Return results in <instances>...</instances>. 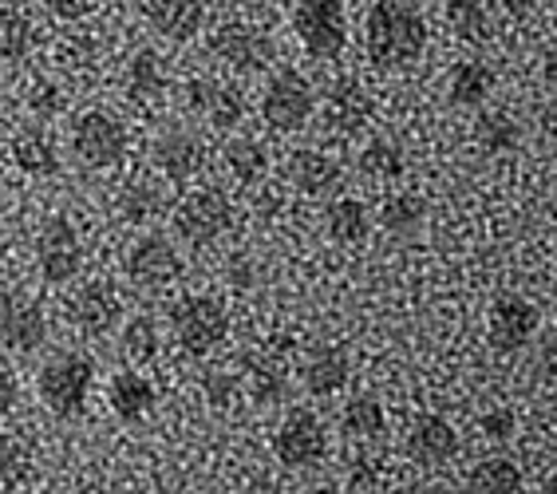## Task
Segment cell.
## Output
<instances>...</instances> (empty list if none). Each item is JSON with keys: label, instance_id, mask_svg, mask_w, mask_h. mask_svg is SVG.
Returning <instances> with one entry per match:
<instances>
[{"label": "cell", "instance_id": "cell-45", "mask_svg": "<svg viewBox=\"0 0 557 494\" xmlns=\"http://www.w3.org/2000/svg\"><path fill=\"white\" fill-rule=\"evenodd\" d=\"M503 4L515 12V16H530V12L537 9V0H503Z\"/></svg>", "mask_w": 557, "mask_h": 494}, {"label": "cell", "instance_id": "cell-33", "mask_svg": "<svg viewBox=\"0 0 557 494\" xmlns=\"http://www.w3.org/2000/svg\"><path fill=\"white\" fill-rule=\"evenodd\" d=\"M225 166H230V174H234L242 186H253V183H261V178H265L269 159H265V151H261V143L237 139V143H230V147H225Z\"/></svg>", "mask_w": 557, "mask_h": 494}, {"label": "cell", "instance_id": "cell-21", "mask_svg": "<svg viewBox=\"0 0 557 494\" xmlns=\"http://www.w3.org/2000/svg\"><path fill=\"white\" fill-rule=\"evenodd\" d=\"M166 87H171L166 64H162V55L154 48H143V52L131 55L127 76H123V91H127L131 103H139V108L143 103H159L166 96Z\"/></svg>", "mask_w": 557, "mask_h": 494}, {"label": "cell", "instance_id": "cell-7", "mask_svg": "<svg viewBox=\"0 0 557 494\" xmlns=\"http://www.w3.org/2000/svg\"><path fill=\"white\" fill-rule=\"evenodd\" d=\"M273 452H277L281 467H289V471H309V467L324 462V455H329V431H324V423L312 416V411H293V416L277 428Z\"/></svg>", "mask_w": 557, "mask_h": 494}, {"label": "cell", "instance_id": "cell-10", "mask_svg": "<svg viewBox=\"0 0 557 494\" xmlns=\"http://www.w3.org/2000/svg\"><path fill=\"white\" fill-rule=\"evenodd\" d=\"M48 341L44 309L24 293L0 289V348L4 353H36Z\"/></svg>", "mask_w": 557, "mask_h": 494}, {"label": "cell", "instance_id": "cell-12", "mask_svg": "<svg viewBox=\"0 0 557 494\" xmlns=\"http://www.w3.org/2000/svg\"><path fill=\"white\" fill-rule=\"evenodd\" d=\"M127 277L139 289H166V285H174V281L183 277V258H178V249L162 234H147L131 246Z\"/></svg>", "mask_w": 557, "mask_h": 494}, {"label": "cell", "instance_id": "cell-30", "mask_svg": "<svg viewBox=\"0 0 557 494\" xmlns=\"http://www.w3.org/2000/svg\"><path fill=\"white\" fill-rule=\"evenodd\" d=\"M329 234H333V242H341V246L364 242V234H368L364 202H360V198H341V202L329 206Z\"/></svg>", "mask_w": 557, "mask_h": 494}, {"label": "cell", "instance_id": "cell-16", "mask_svg": "<svg viewBox=\"0 0 557 494\" xmlns=\"http://www.w3.org/2000/svg\"><path fill=\"white\" fill-rule=\"evenodd\" d=\"M375 103L356 79H336L324 96V127L336 135H356L372 119Z\"/></svg>", "mask_w": 557, "mask_h": 494}, {"label": "cell", "instance_id": "cell-15", "mask_svg": "<svg viewBox=\"0 0 557 494\" xmlns=\"http://www.w3.org/2000/svg\"><path fill=\"white\" fill-rule=\"evenodd\" d=\"M119 317H123V305H119L115 289H111L108 281H91V285H84L67 301V321H72V329H79L87 336L111 333V324Z\"/></svg>", "mask_w": 557, "mask_h": 494}, {"label": "cell", "instance_id": "cell-36", "mask_svg": "<svg viewBox=\"0 0 557 494\" xmlns=\"http://www.w3.org/2000/svg\"><path fill=\"white\" fill-rule=\"evenodd\" d=\"M360 171L372 178H399L404 174V151L392 139H372L360 155Z\"/></svg>", "mask_w": 557, "mask_h": 494}, {"label": "cell", "instance_id": "cell-27", "mask_svg": "<svg viewBox=\"0 0 557 494\" xmlns=\"http://www.w3.org/2000/svg\"><path fill=\"white\" fill-rule=\"evenodd\" d=\"M467 486H471V491H491V494H518L525 486V479L515 462L494 455V459L474 462L471 474H467Z\"/></svg>", "mask_w": 557, "mask_h": 494}, {"label": "cell", "instance_id": "cell-43", "mask_svg": "<svg viewBox=\"0 0 557 494\" xmlns=\"http://www.w3.org/2000/svg\"><path fill=\"white\" fill-rule=\"evenodd\" d=\"M44 4L55 21H84L87 12L96 9V0H44Z\"/></svg>", "mask_w": 557, "mask_h": 494}, {"label": "cell", "instance_id": "cell-35", "mask_svg": "<svg viewBox=\"0 0 557 494\" xmlns=\"http://www.w3.org/2000/svg\"><path fill=\"white\" fill-rule=\"evenodd\" d=\"M123 356L135 360V365H150L159 356V329H154L150 317H135L123 329Z\"/></svg>", "mask_w": 557, "mask_h": 494}, {"label": "cell", "instance_id": "cell-25", "mask_svg": "<svg viewBox=\"0 0 557 494\" xmlns=\"http://www.w3.org/2000/svg\"><path fill=\"white\" fill-rule=\"evenodd\" d=\"M12 159L24 174L33 178H48V174L60 171V155H55V143L44 135V131H24L16 147H12Z\"/></svg>", "mask_w": 557, "mask_h": 494}, {"label": "cell", "instance_id": "cell-2", "mask_svg": "<svg viewBox=\"0 0 557 494\" xmlns=\"http://www.w3.org/2000/svg\"><path fill=\"white\" fill-rule=\"evenodd\" d=\"M91 384H96V365L84 353H60L40 368V399L60 419H75L84 411Z\"/></svg>", "mask_w": 557, "mask_h": 494}, {"label": "cell", "instance_id": "cell-40", "mask_svg": "<svg viewBox=\"0 0 557 494\" xmlns=\"http://www.w3.org/2000/svg\"><path fill=\"white\" fill-rule=\"evenodd\" d=\"M479 428H483L486 440L506 443L510 435H515V416H510L506 408H494V411H486V416L479 419Z\"/></svg>", "mask_w": 557, "mask_h": 494}, {"label": "cell", "instance_id": "cell-41", "mask_svg": "<svg viewBox=\"0 0 557 494\" xmlns=\"http://www.w3.org/2000/svg\"><path fill=\"white\" fill-rule=\"evenodd\" d=\"M28 103H33L36 115H55L60 111V87L55 84H44V79H36L33 96H28Z\"/></svg>", "mask_w": 557, "mask_h": 494}, {"label": "cell", "instance_id": "cell-8", "mask_svg": "<svg viewBox=\"0 0 557 494\" xmlns=\"http://www.w3.org/2000/svg\"><path fill=\"white\" fill-rule=\"evenodd\" d=\"M75 155L87 162V166H115L127 155V127L111 119L108 111H87V115L75 119V135H72Z\"/></svg>", "mask_w": 557, "mask_h": 494}, {"label": "cell", "instance_id": "cell-42", "mask_svg": "<svg viewBox=\"0 0 557 494\" xmlns=\"http://www.w3.org/2000/svg\"><path fill=\"white\" fill-rule=\"evenodd\" d=\"M384 486V474L375 462H356L352 474H348V491H380Z\"/></svg>", "mask_w": 557, "mask_h": 494}, {"label": "cell", "instance_id": "cell-19", "mask_svg": "<svg viewBox=\"0 0 557 494\" xmlns=\"http://www.w3.org/2000/svg\"><path fill=\"white\" fill-rule=\"evenodd\" d=\"M147 16H150V24H154V33H162L174 44H186L202 33L206 4L202 0H150Z\"/></svg>", "mask_w": 557, "mask_h": 494}, {"label": "cell", "instance_id": "cell-44", "mask_svg": "<svg viewBox=\"0 0 557 494\" xmlns=\"http://www.w3.org/2000/svg\"><path fill=\"white\" fill-rule=\"evenodd\" d=\"M12 408H16V376L0 368V416H9Z\"/></svg>", "mask_w": 557, "mask_h": 494}, {"label": "cell", "instance_id": "cell-9", "mask_svg": "<svg viewBox=\"0 0 557 494\" xmlns=\"http://www.w3.org/2000/svg\"><path fill=\"white\" fill-rule=\"evenodd\" d=\"M36 261H40V277L48 285H64V281H72L79 273L84 246H79V234H75L64 214L44 222L40 237H36Z\"/></svg>", "mask_w": 557, "mask_h": 494}, {"label": "cell", "instance_id": "cell-46", "mask_svg": "<svg viewBox=\"0 0 557 494\" xmlns=\"http://www.w3.org/2000/svg\"><path fill=\"white\" fill-rule=\"evenodd\" d=\"M0 103H4V96H0Z\"/></svg>", "mask_w": 557, "mask_h": 494}, {"label": "cell", "instance_id": "cell-3", "mask_svg": "<svg viewBox=\"0 0 557 494\" xmlns=\"http://www.w3.org/2000/svg\"><path fill=\"white\" fill-rule=\"evenodd\" d=\"M293 28L312 60H336L348 44L344 0H300L293 12Z\"/></svg>", "mask_w": 557, "mask_h": 494}, {"label": "cell", "instance_id": "cell-29", "mask_svg": "<svg viewBox=\"0 0 557 494\" xmlns=\"http://www.w3.org/2000/svg\"><path fill=\"white\" fill-rule=\"evenodd\" d=\"M380 222L392 234H416L423 222H428V202L419 194H392L380 206Z\"/></svg>", "mask_w": 557, "mask_h": 494}, {"label": "cell", "instance_id": "cell-23", "mask_svg": "<svg viewBox=\"0 0 557 494\" xmlns=\"http://www.w3.org/2000/svg\"><path fill=\"white\" fill-rule=\"evenodd\" d=\"M108 404L119 419H127V423H139L154 411V387L150 380H143L139 372H119L108 387Z\"/></svg>", "mask_w": 557, "mask_h": 494}, {"label": "cell", "instance_id": "cell-32", "mask_svg": "<svg viewBox=\"0 0 557 494\" xmlns=\"http://www.w3.org/2000/svg\"><path fill=\"white\" fill-rule=\"evenodd\" d=\"M344 431L352 435V440H380L387 428L384 408H380V399L375 396H356L348 408H344Z\"/></svg>", "mask_w": 557, "mask_h": 494}, {"label": "cell", "instance_id": "cell-24", "mask_svg": "<svg viewBox=\"0 0 557 494\" xmlns=\"http://www.w3.org/2000/svg\"><path fill=\"white\" fill-rule=\"evenodd\" d=\"M494 72L486 64H479V60H471V64H455L450 67V87L447 96L455 108H479V103H486L494 91Z\"/></svg>", "mask_w": 557, "mask_h": 494}, {"label": "cell", "instance_id": "cell-34", "mask_svg": "<svg viewBox=\"0 0 557 494\" xmlns=\"http://www.w3.org/2000/svg\"><path fill=\"white\" fill-rule=\"evenodd\" d=\"M33 479V455L21 440L12 435H0V486L12 491V486H28Z\"/></svg>", "mask_w": 557, "mask_h": 494}, {"label": "cell", "instance_id": "cell-28", "mask_svg": "<svg viewBox=\"0 0 557 494\" xmlns=\"http://www.w3.org/2000/svg\"><path fill=\"white\" fill-rule=\"evenodd\" d=\"M33 44H36V24L28 21V12L4 4L0 9V55L16 64V60H24V55L33 52Z\"/></svg>", "mask_w": 557, "mask_h": 494}, {"label": "cell", "instance_id": "cell-1", "mask_svg": "<svg viewBox=\"0 0 557 494\" xmlns=\"http://www.w3.org/2000/svg\"><path fill=\"white\" fill-rule=\"evenodd\" d=\"M368 60L380 72L416 64L428 52V21L411 9L408 0H375L364 24Z\"/></svg>", "mask_w": 557, "mask_h": 494}, {"label": "cell", "instance_id": "cell-18", "mask_svg": "<svg viewBox=\"0 0 557 494\" xmlns=\"http://www.w3.org/2000/svg\"><path fill=\"white\" fill-rule=\"evenodd\" d=\"M154 162L162 166L166 178L186 183V178H194V174L206 166V147L190 131H166V135L154 143Z\"/></svg>", "mask_w": 557, "mask_h": 494}, {"label": "cell", "instance_id": "cell-11", "mask_svg": "<svg viewBox=\"0 0 557 494\" xmlns=\"http://www.w3.org/2000/svg\"><path fill=\"white\" fill-rule=\"evenodd\" d=\"M210 52H214L222 64L237 67V72H261V67L273 64L277 48H273V40H269L261 28H253V24L230 21L210 36Z\"/></svg>", "mask_w": 557, "mask_h": 494}, {"label": "cell", "instance_id": "cell-37", "mask_svg": "<svg viewBox=\"0 0 557 494\" xmlns=\"http://www.w3.org/2000/svg\"><path fill=\"white\" fill-rule=\"evenodd\" d=\"M119 210H123V218L127 222H150V218L159 214L162 210V194L154 190V186H147V183H135V186H127L123 190V198H119Z\"/></svg>", "mask_w": 557, "mask_h": 494}, {"label": "cell", "instance_id": "cell-26", "mask_svg": "<svg viewBox=\"0 0 557 494\" xmlns=\"http://www.w3.org/2000/svg\"><path fill=\"white\" fill-rule=\"evenodd\" d=\"M447 28L462 44H486L494 36V24L486 16L483 0H450L447 4Z\"/></svg>", "mask_w": 557, "mask_h": 494}, {"label": "cell", "instance_id": "cell-20", "mask_svg": "<svg viewBox=\"0 0 557 494\" xmlns=\"http://www.w3.org/2000/svg\"><path fill=\"white\" fill-rule=\"evenodd\" d=\"M352 376V365H348V353L344 348H333V344H324V348H312L305 368H300V380H305V392L312 396H333L348 384Z\"/></svg>", "mask_w": 557, "mask_h": 494}, {"label": "cell", "instance_id": "cell-39", "mask_svg": "<svg viewBox=\"0 0 557 494\" xmlns=\"http://www.w3.org/2000/svg\"><path fill=\"white\" fill-rule=\"evenodd\" d=\"M206 399L214 404L218 411H225L237 399V376H225V372H210L206 376Z\"/></svg>", "mask_w": 557, "mask_h": 494}, {"label": "cell", "instance_id": "cell-38", "mask_svg": "<svg viewBox=\"0 0 557 494\" xmlns=\"http://www.w3.org/2000/svg\"><path fill=\"white\" fill-rule=\"evenodd\" d=\"M249 396L258 408H273L285 399V376L273 365H249Z\"/></svg>", "mask_w": 557, "mask_h": 494}, {"label": "cell", "instance_id": "cell-5", "mask_svg": "<svg viewBox=\"0 0 557 494\" xmlns=\"http://www.w3.org/2000/svg\"><path fill=\"white\" fill-rule=\"evenodd\" d=\"M234 222V206L222 190H190L174 210V230L190 246H210L230 230Z\"/></svg>", "mask_w": 557, "mask_h": 494}, {"label": "cell", "instance_id": "cell-13", "mask_svg": "<svg viewBox=\"0 0 557 494\" xmlns=\"http://www.w3.org/2000/svg\"><path fill=\"white\" fill-rule=\"evenodd\" d=\"M537 333V305L525 301V297H515V293H503L498 301L491 305V348L498 353H518L530 336Z\"/></svg>", "mask_w": 557, "mask_h": 494}, {"label": "cell", "instance_id": "cell-17", "mask_svg": "<svg viewBox=\"0 0 557 494\" xmlns=\"http://www.w3.org/2000/svg\"><path fill=\"white\" fill-rule=\"evenodd\" d=\"M408 455L419 467H447L459 455V431L443 416H423L408 435Z\"/></svg>", "mask_w": 557, "mask_h": 494}, {"label": "cell", "instance_id": "cell-14", "mask_svg": "<svg viewBox=\"0 0 557 494\" xmlns=\"http://www.w3.org/2000/svg\"><path fill=\"white\" fill-rule=\"evenodd\" d=\"M186 99L218 131H234L246 119V96L230 84H218V79H190L186 84Z\"/></svg>", "mask_w": 557, "mask_h": 494}, {"label": "cell", "instance_id": "cell-4", "mask_svg": "<svg viewBox=\"0 0 557 494\" xmlns=\"http://www.w3.org/2000/svg\"><path fill=\"white\" fill-rule=\"evenodd\" d=\"M312 108H317L312 84L293 67H281L261 96V119L273 131H300L312 119Z\"/></svg>", "mask_w": 557, "mask_h": 494}, {"label": "cell", "instance_id": "cell-31", "mask_svg": "<svg viewBox=\"0 0 557 494\" xmlns=\"http://www.w3.org/2000/svg\"><path fill=\"white\" fill-rule=\"evenodd\" d=\"M474 139H479V147L486 155H503V151H515L518 143H522V127L510 115H503V111H491V115H483L474 123Z\"/></svg>", "mask_w": 557, "mask_h": 494}, {"label": "cell", "instance_id": "cell-22", "mask_svg": "<svg viewBox=\"0 0 557 494\" xmlns=\"http://www.w3.org/2000/svg\"><path fill=\"white\" fill-rule=\"evenodd\" d=\"M289 183L309 198H321L341 183V162L324 151H293L289 155Z\"/></svg>", "mask_w": 557, "mask_h": 494}, {"label": "cell", "instance_id": "cell-6", "mask_svg": "<svg viewBox=\"0 0 557 494\" xmlns=\"http://www.w3.org/2000/svg\"><path fill=\"white\" fill-rule=\"evenodd\" d=\"M174 336L190 356L214 353L218 344H225L230 336V317L214 297H186L174 309Z\"/></svg>", "mask_w": 557, "mask_h": 494}]
</instances>
